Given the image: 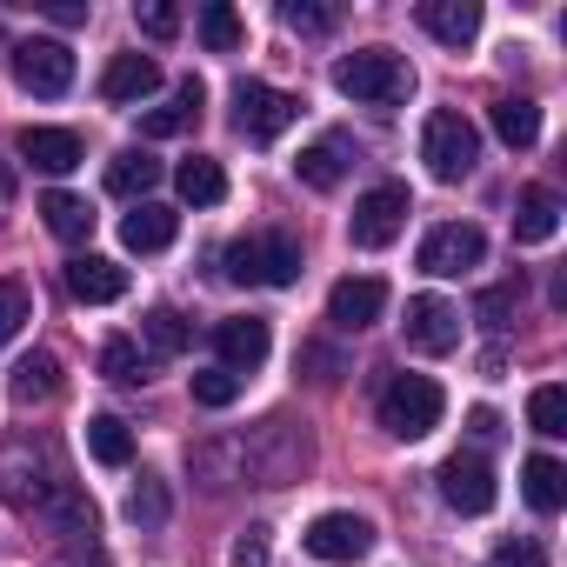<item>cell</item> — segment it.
<instances>
[{"label": "cell", "instance_id": "obj_1", "mask_svg": "<svg viewBox=\"0 0 567 567\" xmlns=\"http://www.w3.org/2000/svg\"><path fill=\"white\" fill-rule=\"evenodd\" d=\"M68 487H74V481L61 474L54 447H34V441L0 447V501H8V507H34V514H48Z\"/></svg>", "mask_w": 567, "mask_h": 567}, {"label": "cell", "instance_id": "obj_2", "mask_svg": "<svg viewBox=\"0 0 567 567\" xmlns=\"http://www.w3.org/2000/svg\"><path fill=\"white\" fill-rule=\"evenodd\" d=\"M334 87L348 101H368V107H401L414 94V68L388 48H361V54H341L334 61Z\"/></svg>", "mask_w": 567, "mask_h": 567}, {"label": "cell", "instance_id": "obj_3", "mask_svg": "<svg viewBox=\"0 0 567 567\" xmlns=\"http://www.w3.org/2000/svg\"><path fill=\"white\" fill-rule=\"evenodd\" d=\"M220 260H227V280H240V288H295L301 280V240L295 234H247Z\"/></svg>", "mask_w": 567, "mask_h": 567}, {"label": "cell", "instance_id": "obj_4", "mask_svg": "<svg viewBox=\"0 0 567 567\" xmlns=\"http://www.w3.org/2000/svg\"><path fill=\"white\" fill-rule=\"evenodd\" d=\"M441 408H447V394H441L427 374H394V381L381 388V427H388L394 441H427V434L441 427Z\"/></svg>", "mask_w": 567, "mask_h": 567}, {"label": "cell", "instance_id": "obj_5", "mask_svg": "<svg viewBox=\"0 0 567 567\" xmlns=\"http://www.w3.org/2000/svg\"><path fill=\"white\" fill-rule=\"evenodd\" d=\"M421 161H427L434 181H467L474 161H481V134H474V121L454 114V107L427 114V127H421Z\"/></svg>", "mask_w": 567, "mask_h": 567}, {"label": "cell", "instance_id": "obj_6", "mask_svg": "<svg viewBox=\"0 0 567 567\" xmlns=\"http://www.w3.org/2000/svg\"><path fill=\"white\" fill-rule=\"evenodd\" d=\"M295 114H301V101L280 94V87H267V81H240L234 87V127L247 141H280V134L295 127Z\"/></svg>", "mask_w": 567, "mask_h": 567}, {"label": "cell", "instance_id": "obj_7", "mask_svg": "<svg viewBox=\"0 0 567 567\" xmlns=\"http://www.w3.org/2000/svg\"><path fill=\"white\" fill-rule=\"evenodd\" d=\"M408 214H414V200H408V187H394V181H388V187H368V194L354 200V220H348V240L374 254V247H388V240H394V234L408 227Z\"/></svg>", "mask_w": 567, "mask_h": 567}, {"label": "cell", "instance_id": "obj_8", "mask_svg": "<svg viewBox=\"0 0 567 567\" xmlns=\"http://www.w3.org/2000/svg\"><path fill=\"white\" fill-rule=\"evenodd\" d=\"M14 81H21L28 94L54 101V94L74 87V54H68L61 41H21V48H14Z\"/></svg>", "mask_w": 567, "mask_h": 567}, {"label": "cell", "instance_id": "obj_9", "mask_svg": "<svg viewBox=\"0 0 567 567\" xmlns=\"http://www.w3.org/2000/svg\"><path fill=\"white\" fill-rule=\"evenodd\" d=\"M481 254H487V234H481L474 220H447V227H434V234L421 240V267H427V274H441V280H454V274L481 267Z\"/></svg>", "mask_w": 567, "mask_h": 567}, {"label": "cell", "instance_id": "obj_10", "mask_svg": "<svg viewBox=\"0 0 567 567\" xmlns=\"http://www.w3.org/2000/svg\"><path fill=\"white\" fill-rule=\"evenodd\" d=\"M434 481H441V501H447L454 514H487L494 494H501V487H494V467H487L481 454H447Z\"/></svg>", "mask_w": 567, "mask_h": 567}, {"label": "cell", "instance_id": "obj_11", "mask_svg": "<svg viewBox=\"0 0 567 567\" xmlns=\"http://www.w3.org/2000/svg\"><path fill=\"white\" fill-rule=\"evenodd\" d=\"M301 540H308V554H315V560H361V554L374 547V527H368L361 514L334 507V514H315Z\"/></svg>", "mask_w": 567, "mask_h": 567}, {"label": "cell", "instance_id": "obj_12", "mask_svg": "<svg viewBox=\"0 0 567 567\" xmlns=\"http://www.w3.org/2000/svg\"><path fill=\"white\" fill-rule=\"evenodd\" d=\"M401 328H408V348H421V354H454L461 348V308H447L441 295H414Z\"/></svg>", "mask_w": 567, "mask_h": 567}, {"label": "cell", "instance_id": "obj_13", "mask_svg": "<svg viewBox=\"0 0 567 567\" xmlns=\"http://www.w3.org/2000/svg\"><path fill=\"white\" fill-rule=\"evenodd\" d=\"M381 308H388V280H374V274H361V280H334V295H328V321L348 328V334L374 328Z\"/></svg>", "mask_w": 567, "mask_h": 567}, {"label": "cell", "instance_id": "obj_14", "mask_svg": "<svg viewBox=\"0 0 567 567\" xmlns=\"http://www.w3.org/2000/svg\"><path fill=\"white\" fill-rule=\"evenodd\" d=\"M214 348H220V368H227V374H254V368L267 361L274 334H267V321H260V315H234V321H220V328H214Z\"/></svg>", "mask_w": 567, "mask_h": 567}, {"label": "cell", "instance_id": "obj_15", "mask_svg": "<svg viewBox=\"0 0 567 567\" xmlns=\"http://www.w3.org/2000/svg\"><path fill=\"white\" fill-rule=\"evenodd\" d=\"M68 295L87 301V308H107V301L127 295V267L107 260V254H74V260H68Z\"/></svg>", "mask_w": 567, "mask_h": 567}, {"label": "cell", "instance_id": "obj_16", "mask_svg": "<svg viewBox=\"0 0 567 567\" xmlns=\"http://www.w3.org/2000/svg\"><path fill=\"white\" fill-rule=\"evenodd\" d=\"M154 87H161V68H154L147 54H114L107 74H101V101H114V107H134V101H147Z\"/></svg>", "mask_w": 567, "mask_h": 567}, {"label": "cell", "instance_id": "obj_17", "mask_svg": "<svg viewBox=\"0 0 567 567\" xmlns=\"http://www.w3.org/2000/svg\"><path fill=\"white\" fill-rule=\"evenodd\" d=\"M421 28L441 48H467L481 34V8H474V0H421Z\"/></svg>", "mask_w": 567, "mask_h": 567}, {"label": "cell", "instance_id": "obj_18", "mask_svg": "<svg viewBox=\"0 0 567 567\" xmlns=\"http://www.w3.org/2000/svg\"><path fill=\"white\" fill-rule=\"evenodd\" d=\"M21 154H28L41 174H74V167H81V134H74V127H28V134H21Z\"/></svg>", "mask_w": 567, "mask_h": 567}, {"label": "cell", "instance_id": "obj_19", "mask_svg": "<svg viewBox=\"0 0 567 567\" xmlns=\"http://www.w3.org/2000/svg\"><path fill=\"white\" fill-rule=\"evenodd\" d=\"M348 161H354V147H348V134H321L315 147H301V161H295V174L315 187V194H328V187H341V174H348Z\"/></svg>", "mask_w": 567, "mask_h": 567}, {"label": "cell", "instance_id": "obj_20", "mask_svg": "<svg viewBox=\"0 0 567 567\" xmlns=\"http://www.w3.org/2000/svg\"><path fill=\"white\" fill-rule=\"evenodd\" d=\"M554 234H560V194H554V187H527V194L514 200V240L540 247V240H554Z\"/></svg>", "mask_w": 567, "mask_h": 567}, {"label": "cell", "instance_id": "obj_21", "mask_svg": "<svg viewBox=\"0 0 567 567\" xmlns=\"http://www.w3.org/2000/svg\"><path fill=\"white\" fill-rule=\"evenodd\" d=\"M200 101H207V94H200V81H181L167 107L141 114V134H147V141H174V134H187V127L200 121Z\"/></svg>", "mask_w": 567, "mask_h": 567}, {"label": "cell", "instance_id": "obj_22", "mask_svg": "<svg viewBox=\"0 0 567 567\" xmlns=\"http://www.w3.org/2000/svg\"><path fill=\"white\" fill-rule=\"evenodd\" d=\"M174 207H154V200H141L127 220H121V240L134 247V254H161V247H174Z\"/></svg>", "mask_w": 567, "mask_h": 567}, {"label": "cell", "instance_id": "obj_23", "mask_svg": "<svg viewBox=\"0 0 567 567\" xmlns=\"http://www.w3.org/2000/svg\"><path fill=\"white\" fill-rule=\"evenodd\" d=\"M520 494H527V507L560 514V501H567V467H560L554 454H534V461L520 467Z\"/></svg>", "mask_w": 567, "mask_h": 567}, {"label": "cell", "instance_id": "obj_24", "mask_svg": "<svg viewBox=\"0 0 567 567\" xmlns=\"http://www.w3.org/2000/svg\"><path fill=\"white\" fill-rule=\"evenodd\" d=\"M154 181H161V161H154L147 147H121V154L107 161V187H114L121 200H141Z\"/></svg>", "mask_w": 567, "mask_h": 567}, {"label": "cell", "instance_id": "obj_25", "mask_svg": "<svg viewBox=\"0 0 567 567\" xmlns=\"http://www.w3.org/2000/svg\"><path fill=\"white\" fill-rule=\"evenodd\" d=\"M174 187H181V200H194V207H220V200H227V174H220V161H214V154L181 161Z\"/></svg>", "mask_w": 567, "mask_h": 567}, {"label": "cell", "instance_id": "obj_26", "mask_svg": "<svg viewBox=\"0 0 567 567\" xmlns=\"http://www.w3.org/2000/svg\"><path fill=\"white\" fill-rule=\"evenodd\" d=\"M494 134H501L507 147H534V141H540V107H534L527 94L494 101Z\"/></svg>", "mask_w": 567, "mask_h": 567}, {"label": "cell", "instance_id": "obj_27", "mask_svg": "<svg viewBox=\"0 0 567 567\" xmlns=\"http://www.w3.org/2000/svg\"><path fill=\"white\" fill-rule=\"evenodd\" d=\"M87 454H94L101 467H127V461H134L127 421H121V414H94V421H87Z\"/></svg>", "mask_w": 567, "mask_h": 567}, {"label": "cell", "instance_id": "obj_28", "mask_svg": "<svg viewBox=\"0 0 567 567\" xmlns=\"http://www.w3.org/2000/svg\"><path fill=\"white\" fill-rule=\"evenodd\" d=\"M41 214H48V227H54L61 240H87V234H94V207H87L81 194H68V187H54V194L41 200Z\"/></svg>", "mask_w": 567, "mask_h": 567}, {"label": "cell", "instance_id": "obj_29", "mask_svg": "<svg viewBox=\"0 0 567 567\" xmlns=\"http://www.w3.org/2000/svg\"><path fill=\"white\" fill-rule=\"evenodd\" d=\"M54 394H61V361L54 354H28L14 368V401L34 408V401H54Z\"/></svg>", "mask_w": 567, "mask_h": 567}, {"label": "cell", "instance_id": "obj_30", "mask_svg": "<svg viewBox=\"0 0 567 567\" xmlns=\"http://www.w3.org/2000/svg\"><path fill=\"white\" fill-rule=\"evenodd\" d=\"M141 334H147V348H154L161 361H174V354H187V341H194V328H187V315H174V308H154V315L141 321Z\"/></svg>", "mask_w": 567, "mask_h": 567}, {"label": "cell", "instance_id": "obj_31", "mask_svg": "<svg viewBox=\"0 0 567 567\" xmlns=\"http://www.w3.org/2000/svg\"><path fill=\"white\" fill-rule=\"evenodd\" d=\"M240 34H247V28H240V14L227 8V0H214V8H200V41H207L214 54H234V48H240Z\"/></svg>", "mask_w": 567, "mask_h": 567}, {"label": "cell", "instance_id": "obj_32", "mask_svg": "<svg viewBox=\"0 0 567 567\" xmlns=\"http://www.w3.org/2000/svg\"><path fill=\"white\" fill-rule=\"evenodd\" d=\"M147 368H154V361H147L134 341H107V348H101V374H107V381H121V388L147 381Z\"/></svg>", "mask_w": 567, "mask_h": 567}, {"label": "cell", "instance_id": "obj_33", "mask_svg": "<svg viewBox=\"0 0 567 567\" xmlns=\"http://www.w3.org/2000/svg\"><path fill=\"white\" fill-rule=\"evenodd\" d=\"M527 421H534V434L560 441V434H567V388H534V401H527Z\"/></svg>", "mask_w": 567, "mask_h": 567}, {"label": "cell", "instance_id": "obj_34", "mask_svg": "<svg viewBox=\"0 0 567 567\" xmlns=\"http://www.w3.org/2000/svg\"><path fill=\"white\" fill-rule=\"evenodd\" d=\"M127 520H134V527H161V520H167V487H161L154 474H141V487L127 494Z\"/></svg>", "mask_w": 567, "mask_h": 567}, {"label": "cell", "instance_id": "obj_35", "mask_svg": "<svg viewBox=\"0 0 567 567\" xmlns=\"http://www.w3.org/2000/svg\"><path fill=\"white\" fill-rule=\"evenodd\" d=\"M194 401H200V408H234V401H240V374L200 368V374H194Z\"/></svg>", "mask_w": 567, "mask_h": 567}, {"label": "cell", "instance_id": "obj_36", "mask_svg": "<svg viewBox=\"0 0 567 567\" xmlns=\"http://www.w3.org/2000/svg\"><path fill=\"white\" fill-rule=\"evenodd\" d=\"M520 308V280H501V288H487L481 301H474V315H481V328H507V315Z\"/></svg>", "mask_w": 567, "mask_h": 567}, {"label": "cell", "instance_id": "obj_37", "mask_svg": "<svg viewBox=\"0 0 567 567\" xmlns=\"http://www.w3.org/2000/svg\"><path fill=\"white\" fill-rule=\"evenodd\" d=\"M21 321H28V288L21 280H0V348L21 334Z\"/></svg>", "mask_w": 567, "mask_h": 567}, {"label": "cell", "instance_id": "obj_38", "mask_svg": "<svg viewBox=\"0 0 567 567\" xmlns=\"http://www.w3.org/2000/svg\"><path fill=\"white\" fill-rule=\"evenodd\" d=\"M280 21H288L295 34H328V28H334V8H308V0H288V8H280Z\"/></svg>", "mask_w": 567, "mask_h": 567}, {"label": "cell", "instance_id": "obj_39", "mask_svg": "<svg viewBox=\"0 0 567 567\" xmlns=\"http://www.w3.org/2000/svg\"><path fill=\"white\" fill-rule=\"evenodd\" d=\"M134 21H141V34H154V41H167V34L181 28V14L167 8V0H147V8H134Z\"/></svg>", "mask_w": 567, "mask_h": 567}, {"label": "cell", "instance_id": "obj_40", "mask_svg": "<svg viewBox=\"0 0 567 567\" xmlns=\"http://www.w3.org/2000/svg\"><path fill=\"white\" fill-rule=\"evenodd\" d=\"M227 567H267V527H247L227 554Z\"/></svg>", "mask_w": 567, "mask_h": 567}, {"label": "cell", "instance_id": "obj_41", "mask_svg": "<svg viewBox=\"0 0 567 567\" xmlns=\"http://www.w3.org/2000/svg\"><path fill=\"white\" fill-rule=\"evenodd\" d=\"M494 567H547V554H540V540H501Z\"/></svg>", "mask_w": 567, "mask_h": 567}, {"label": "cell", "instance_id": "obj_42", "mask_svg": "<svg viewBox=\"0 0 567 567\" xmlns=\"http://www.w3.org/2000/svg\"><path fill=\"white\" fill-rule=\"evenodd\" d=\"M467 434H474V441H494V434H501V414H494V408H474V414H467Z\"/></svg>", "mask_w": 567, "mask_h": 567}, {"label": "cell", "instance_id": "obj_43", "mask_svg": "<svg viewBox=\"0 0 567 567\" xmlns=\"http://www.w3.org/2000/svg\"><path fill=\"white\" fill-rule=\"evenodd\" d=\"M41 8H48L54 21H68V28H74V21H87V8H74V0H41Z\"/></svg>", "mask_w": 567, "mask_h": 567}, {"label": "cell", "instance_id": "obj_44", "mask_svg": "<svg viewBox=\"0 0 567 567\" xmlns=\"http://www.w3.org/2000/svg\"><path fill=\"white\" fill-rule=\"evenodd\" d=\"M54 567H107V560H101L94 547H81V554H68V560H54Z\"/></svg>", "mask_w": 567, "mask_h": 567}]
</instances>
